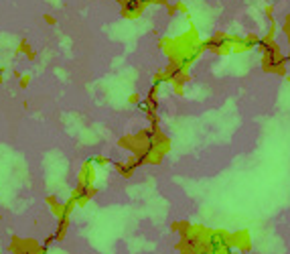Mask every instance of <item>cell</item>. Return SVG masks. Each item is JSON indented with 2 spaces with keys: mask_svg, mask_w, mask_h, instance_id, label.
Returning a JSON list of instances; mask_svg holds the SVG:
<instances>
[{
  "mask_svg": "<svg viewBox=\"0 0 290 254\" xmlns=\"http://www.w3.org/2000/svg\"><path fill=\"white\" fill-rule=\"evenodd\" d=\"M258 51H260V65H262V72L264 73H272V75H280V77H286V53H282L280 45L276 43V37L272 35H266L262 37L260 45H258Z\"/></svg>",
  "mask_w": 290,
  "mask_h": 254,
  "instance_id": "obj_1",
  "label": "cell"
},
{
  "mask_svg": "<svg viewBox=\"0 0 290 254\" xmlns=\"http://www.w3.org/2000/svg\"><path fill=\"white\" fill-rule=\"evenodd\" d=\"M233 37L235 35H231V33L217 31V33H213L211 37L203 39V45H205V51H211L213 55L226 57V55L233 53Z\"/></svg>",
  "mask_w": 290,
  "mask_h": 254,
  "instance_id": "obj_2",
  "label": "cell"
},
{
  "mask_svg": "<svg viewBox=\"0 0 290 254\" xmlns=\"http://www.w3.org/2000/svg\"><path fill=\"white\" fill-rule=\"evenodd\" d=\"M262 37L260 35H256V33H250V35H235L233 37V53H248V51H254V49H258Z\"/></svg>",
  "mask_w": 290,
  "mask_h": 254,
  "instance_id": "obj_3",
  "label": "cell"
},
{
  "mask_svg": "<svg viewBox=\"0 0 290 254\" xmlns=\"http://www.w3.org/2000/svg\"><path fill=\"white\" fill-rule=\"evenodd\" d=\"M231 248L237 250V252L248 254L252 250V234H250V230L231 232Z\"/></svg>",
  "mask_w": 290,
  "mask_h": 254,
  "instance_id": "obj_4",
  "label": "cell"
},
{
  "mask_svg": "<svg viewBox=\"0 0 290 254\" xmlns=\"http://www.w3.org/2000/svg\"><path fill=\"white\" fill-rule=\"evenodd\" d=\"M150 6V0H128L126 4H122V16L124 19H138V16Z\"/></svg>",
  "mask_w": 290,
  "mask_h": 254,
  "instance_id": "obj_5",
  "label": "cell"
},
{
  "mask_svg": "<svg viewBox=\"0 0 290 254\" xmlns=\"http://www.w3.org/2000/svg\"><path fill=\"white\" fill-rule=\"evenodd\" d=\"M166 12H168V16H175L177 12H183V14H187V12H189V6H187L185 2H181V0H179V2H173V4H166Z\"/></svg>",
  "mask_w": 290,
  "mask_h": 254,
  "instance_id": "obj_6",
  "label": "cell"
},
{
  "mask_svg": "<svg viewBox=\"0 0 290 254\" xmlns=\"http://www.w3.org/2000/svg\"><path fill=\"white\" fill-rule=\"evenodd\" d=\"M282 33L286 35V39H288V47H290V12H286L284 21H282Z\"/></svg>",
  "mask_w": 290,
  "mask_h": 254,
  "instance_id": "obj_7",
  "label": "cell"
},
{
  "mask_svg": "<svg viewBox=\"0 0 290 254\" xmlns=\"http://www.w3.org/2000/svg\"><path fill=\"white\" fill-rule=\"evenodd\" d=\"M19 53H27L31 59H35V53L31 51V45H29L25 39H23V41H21V45H19Z\"/></svg>",
  "mask_w": 290,
  "mask_h": 254,
  "instance_id": "obj_8",
  "label": "cell"
},
{
  "mask_svg": "<svg viewBox=\"0 0 290 254\" xmlns=\"http://www.w3.org/2000/svg\"><path fill=\"white\" fill-rule=\"evenodd\" d=\"M94 163H96V165H101V167H108V165H110V159H106V157H96Z\"/></svg>",
  "mask_w": 290,
  "mask_h": 254,
  "instance_id": "obj_9",
  "label": "cell"
},
{
  "mask_svg": "<svg viewBox=\"0 0 290 254\" xmlns=\"http://www.w3.org/2000/svg\"><path fill=\"white\" fill-rule=\"evenodd\" d=\"M274 10H276V6H274V4H266V6H264V12H266L268 19H270V16H274Z\"/></svg>",
  "mask_w": 290,
  "mask_h": 254,
  "instance_id": "obj_10",
  "label": "cell"
},
{
  "mask_svg": "<svg viewBox=\"0 0 290 254\" xmlns=\"http://www.w3.org/2000/svg\"><path fill=\"white\" fill-rule=\"evenodd\" d=\"M128 102H130V104H138V106H140V102H142V100H140V94H132Z\"/></svg>",
  "mask_w": 290,
  "mask_h": 254,
  "instance_id": "obj_11",
  "label": "cell"
},
{
  "mask_svg": "<svg viewBox=\"0 0 290 254\" xmlns=\"http://www.w3.org/2000/svg\"><path fill=\"white\" fill-rule=\"evenodd\" d=\"M43 19H45V23H49V25H55V23H57L55 16H51V14H43Z\"/></svg>",
  "mask_w": 290,
  "mask_h": 254,
  "instance_id": "obj_12",
  "label": "cell"
},
{
  "mask_svg": "<svg viewBox=\"0 0 290 254\" xmlns=\"http://www.w3.org/2000/svg\"><path fill=\"white\" fill-rule=\"evenodd\" d=\"M150 4H159V6H166L168 0H150Z\"/></svg>",
  "mask_w": 290,
  "mask_h": 254,
  "instance_id": "obj_13",
  "label": "cell"
},
{
  "mask_svg": "<svg viewBox=\"0 0 290 254\" xmlns=\"http://www.w3.org/2000/svg\"><path fill=\"white\" fill-rule=\"evenodd\" d=\"M29 86V75H23L21 77V88H27Z\"/></svg>",
  "mask_w": 290,
  "mask_h": 254,
  "instance_id": "obj_14",
  "label": "cell"
},
{
  "mask_svg": "<svg viewBox=\"0 0 290 254\" xmlns=\"http://www.w3.org/2000/svg\"><path fill=\"white\" fill-rule=\"evenodd\" d=\"M286 61H288V65H290V47H288V53H286Z\"/></svg>",
  "mask_w": 290,
  "mask_h": 254,
  "instance_id": "obj_15",
  "label": "cell"
},
{
  "mask_svg": "<svg viewBox=\"0 0 290 254\" xmlns=\"http://www.w3.org/2000/svg\"><path fill=\"white\" fill-rule=\"evenodd\" d=\"M2 73H4V72H2V70H0V83H2Z\"/></svg>",
  "mask_w": 290,
  "mask_h": 254,
  "instance_id": "obj_16",
  "label": "cell"
},
{
  "mask_svg": "<svg viewBox=\"0 0 290 254\" xmlns=\"http://www.w3.org/2000/svg\"><path fill=\"white\" fill-rule=\"evenodd\" d=\"M231 254H244V252H237V250H233V252H231Z\"/></svg>",
  "mask_w": 290,
  "mask_h": 254,
  "instance_id": "obj_17",
  "label": "cell"
},
{
  "mask_svg": "<svg viewBox=\"0 0 290 254\" xmlns=\"http://www.w3.org/2000/svg\"><path fill=\"white\" fill-rule=\"evenodd\" d=\"M286 81H288V83H290V75H286Z\"/></svg>",
  "mask_w": 290,
  "mask_h": 254,
  "instance_id": "obj_18",
  "label": "cell"
}]
</instances>
